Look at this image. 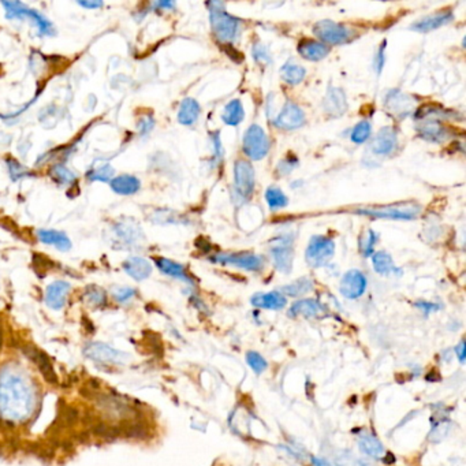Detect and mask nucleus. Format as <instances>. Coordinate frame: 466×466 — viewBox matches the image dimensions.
Listing matches in <instances>:
<instances>
[{
  "label": "nucleus",
  "instance_id": "1",
  "mask_svg": "<svg viewBox=\"0 0 466 466\" xmlns=\"http://www.w3.org/2000/svg\"><path fill=\"white\" fill-rule=\"evenodd\" d=\"M35 409V390L31 380L18 369L6 368L0 373V416L6 421L21 423Z\"/></svg>",
  "mask_w": 466,
  "mask_h": 466
},
{
  "label": "nucleus",
  "instance_id": "2",
  "mask_svg": "<svg viewBox=\"0 0 466 466\" xmlns=\"http://www.w3.org/2000/svg\"><path fill=\"white\" fill-rule=\"evenodd\" d=\"M207 7L210 8V20L216 40L226 45L233 44L241 33V21L228 14L222 1H210Z\"/></svg>",
  "mask_w": 466,
  "mask_h": 466
},
{
  "label": "nucleus",
  "instance_id": "3",
  "mask_svg": "<svg viewBox=\"0 0 466 466\" xmlns=\"http://www.w3.org/2000/svg\"><path fill=\"white\" fill-rule=\"evenodd\" d=\"M359 215L385 220H414L421 212V205L417 203H395L380 207H361L355 211Z\"/></svg>",
  "mask_w": 466,
  "mask_h": 466
},
{
  "label": "nucleus",
  "instance_id": "4",
  "mask_svg": "<svg viewBox=\"0 0 466 466\" xmlns=\"http://www.w3.org/2000/svg\"><path fill=\"white\" fill-rule=\"evenodd\" d=\"M6 10L7 20H31L36 25L40 36H54L55 29L52 22L40 11L28 7L21 1H1Z\"/></svg>",
  "mask_w": 466,
  "mask_h": 466
},
{
  "label": "nucleus",
  "instance_id": "5",
  "mask_svg": "<svg viewBox=\"0 0 466 466\" xmlns=\"http://www.w3.org/2000/svg\"><path fill=\"white\" fill-rule=\"evenodd\" d=\"M234 193L238 204L249 201L256 187V173L248 160H237L234 163Z\"/></svg>",
  "mask_w": 466,
  "mask_h": 466
},
{
  "label": "nucleus",
  "instance_id": "6",
  "mask_svg": "<svg viewBox=\"0 0 466 466\" xmlns=\"http://www.w3.org/2000/svg\"><path fill=\"white\" fill-rule=\"evenodd\" d=\"M270 254L275 268L282 274H290L294 258V237L281 234L270 241Z\"/></svg>",
  "mask_w": 466,
  "mask_h": 466
},
{
  "label": "nucleus",
  "instance_id": "7",
  "mask_svg": "<svg viewBox=\"0 0 466 466\" xmlns=\"http://www.w3.org/2000/svg\"><path fill=\"white\" fill-rule=\"evenodd\" d=\"M210 261L214 264L233 265L245 271L258 272L264 268L265 260L260 254H254L251 251H240V253H224L219 251L210 257Z\"/></svg>",
  "mask_w": 466,
  "mask_h": 466
},
{
  "label": "nucleus",
  "instance_id": "8",
  "mask_svg": "<svg viewBox=\"0 0 466 466\" xmlns=\"http://www.w3.org/2000/svg\"><path fill=\"white\" fill-rule=\"evenodd\" d=\"M313 33L325 45H342L350 42L355 38V32L350 28L331 20L316 22L313 26Z\"/></svg>",
  "mask_w": 466,
  "mask_h": 466
},
{
  "label": "nucleus",
  "instance_id": "9",
  "mask_svg": "<svg viewBox=\"0 0 466 466\" xmlns=\"http://www.w3.org/2000/svg\"><path fill=\"white\" fill-rule=\"evenodd\" d=\"M270 139L264 129L258 125H251L244 134L242 150L251 160H261L270 152Z\"/></svg>",
  "mask_w": 466,
  "mask_h": 466
},
{
  "label": "nucleus",
  "instance_id": "10",
  "mask_svg": "<svg viewBox=\"0 0 466 466\" xmlns=\"http://www.w3.org/2000/svg\"><path fill=\"white\" fill-rule=\"evenodd\" d=\"M335 254V242L327 235H313L305 251V260L309 267L319 268L325 265Z\"/></svg>",
  "mask_w": 466,
  "mask_h": 466
},
{
  "label": "nucleus",
  "instance_id": "11",
  "mask_svg": "<svg viewBox=\"0 0 466 466\" xmlns=\"http://www.w3.org/2000/svg\"><path fill=\"white\" fill-rule=\"evenodd\" d=\"M414 100L412 96L401 92L399 89H393L387 92L385 98V108L386 111L396 119H403L414 111Z\"/></svg>",
  "mask_w": 466,
  "mask_h": 466
},
{
  "label": "nucleus",
  "instance_id": "12",
  "mask_svg": "<svg viewBox=\"0 0 466 466\" xmlns=\"http://www.w3.org/2000/svg\"><path fill=\"white\" fill-rule=\"evenodd\" d=\"M274 126L281 130L291 132L300 129L305 123V112L295 103L286 102L279 114L272 121Z\"/></svg>",
  "mask_w": 466,
  "mask_h": 466
},
{
  "label": "nucleus",
  "instance_id": "13",
  "mask_svg": "<svg viewBox=\"0 0 466 466\" xmlns=\"http://www.w3.org/2000/svg\"><path fill=\"white\" fill-rule=\"evenodd\" d=\"M366 286H368V281L365 275L359 270H350L343 275L339 290L345 298L357 300L365 293Z\"/></svg>",
  "mask_w": 466,
  "mask_h": 466
},
{
  "label": "nucleus",
  "instance_id": "14",
  "mask_svg": "<svg viewBox=\"0 0 466 466\" xmlns=\"http://www.w3.org/2000/svg\"><path fill=\"white\" fill-rule=\"evenodd\" d=\"M454 20V14L451 10H440L435 14H430L423 17L421 20L416 21L414 24L410 25V29L419 33H428L432 31H436L447 24H450Z\"/></svg>",
  "mask_w": 466,
  "mask_h": 466
},
{
  "label": "nucleus",
  "instance_id": "15",
  "mask_svg": "<svg viewBox=\"0 0 466 466\" xmlns=\"http://www.w3.org/2000/svg\"><path fill=\"white\" fill-rule=\"evenodd\" d=\"M396 146H398V133L395 132L394 127L386 126L380 129V132L371 143V150L378 156H387L394 152Z\"/></svg>",
  "mask_w": 466,
  "mask_h": 466
},
{
  "label": "nucleus",
  "instance_id": "16",
  "mask_svg": "<svg viewBox=\"0 0 466 466\" xmlns=\"http://www.w3.org/2000/svg\"><path fill=\"white\" fill-rule=\"evenodd\" d=\"M324 112L329 116H342L348 111V98L342 88H329L324 96Z\"/></svg>",
  "mask_w": 466,
  "mask_h": 466
},
{
  "label": "nucleus",
  "instance_id": "17",
  "mask_svg": "<svg viewBox=\"0 0 466 466\" xmlns=\"http://www.w3.org/2000/svg\"><path fill=\"white\" fill-rule=\"evenodd\" d=\"M420 126H417V133L419 136L428 141V143H442L447 139V129L442 125L439 119L433 118H427L420 121Z\"/></svg>",
  "mask_w": 466,
  "mask_h": 466
},
{
  "label": "nucleus",
  "instance_id": "18",
  "mask_svg": "<svg viewBox=\"0 0 466 466\" xmlns=\"http://www.w3.org/2000/svg\"><path fill=\"white\" fill-rule=\"evenodd\" d=\"M251 305L260 309L281 311L286 306L287 298L281 291L257 293L251 298Z\"/></svg>",
  "mask_w": 466,
  "mask_h": 466
},
{
  "label": "nucleus",
  "instance_id": "19",
  "mask_svg": "<svg viewBox=\"0 0 466 466\" xmlns=\"http://www.w3.org/2000/svg\"><path fill=\"white\" fill-rule=\"evenodd\" d=\"M298 54L311 62H319L324 59L329 54V47L323 44L322 41L312 40V38H304L298 44Z\"/></svg>",
  "mask_w": 466,
  "mask_h": 466
},
{
  "label": "nucleus",
  "instance_id": "20",
  "mask_svg": "<svg viewBox=\"0 0 466 466\" xmlns=\"http://www.w3.org/2000/svg\"><path fill=\"white\" fill-rule=\"evenodd\" d=\"M155 264H156V267H157L164 275H169V277H171V278L180 279L182 282L189 284V285H193V284H194L193 278L190 277V274L187 272V270L185 268V265H182V264L177 263V261H173V260L166 258V257H156V258H155Z\"/></svg>",
  "mask_w": 466,
  "mask_h": 466
},
{
  "label": "nucleus",
  "instance_id": "21",
  "mask_svg": "<svg viewBox=\"0 0 466 466\" xmlns=\"http://www.w3.org/2000/svg\"><path fill=\"white\" fill-rule=\"evenodd\" d=\"M70 291V285L65 281H56L47 287L45 302L51 309L59 311L66 304V295Z\"/></svg>",
  "mask_w": 466,
  "mask_h": 466
},
{
  "label": "nucleus",
  "instance_id": "22",
  "mask_svg": "<svg viewBox=\"0 0 466 466\" xmlns=\"http://www.w3.org/2000/svg\"><path fill=\"white\" fill-rule=\"evenodd\" d=\"M122 267L130 278H133L134 281H139V282L145 281L152 274V264L146 258L139 257V256L127 258L123 263Z\"/></svg>",
  "mask_w": 466,
  "mask_h": 466
},
{
  "label": "nucleus",
  "instance_id": "23",
  "mask_svg": "<svg viewBox=\"0 0 466 466\" xmlns=\"http://www.w3.org/2000/svg\"><path fill=\"white\" fill-rule=\"evenodd\" d=\"M37 237L42 244L52 245L58 251H68L72 249V241L70 238L63 233L58 230H38Z\"/></svg>",
  "mask_w": 466,
  "mask_h": 466
},
{
  "label": "nucleus",
  "instance_id": "24",
  "mask_svg": "<svg viewBox=\"0 0 466 466\" xmlns=\"http://www.w3.org/2000/svg\"><path fill=\"white\" fill-rule=\"evenodd\" d=\"M109 186L116 194L133 196L141 189V182L134 176L125 174V176H119V177L112 178L109 182Z\"/></svg>",
  "mask_w": 466,
  "mask_h": 466
},
{
  "label": "nucleus",
  "instance_id": "25",
  "mask_svg": "<svg viewBox=\"0 0 466 466\" xmlns=\"http://www.w3.org/2000/svg\"><path fill=\"white\" fill-rule=\"evenodd\" d=\"M323 312V306L320 305L319 301L316 300H300L294 302L288 311V316L297 318V316H304V318H316Z\"/></svg>",
  "mask_w": 466,
  "mask_h": 466
},
{
  "label": "nucleus",
  "instance_id": "26",
  "mask_svg": "<svg viewBox=\"0 0 466 466\" xmlns=\"http://www.w3.org/2000/svg\"><path fill=\"white\" fill-rule=\"evenodd\" d=\"M114 234L116 235L118 240H123V245H133L139 242L140 238H143V234L140 231V227L136 226L134 223H126V222H119L114 226L112 228Z\"/></svg>",
  "mask_w": 466,
  "mask_h": 466
},
{
  "label": "nucleus",
  "instance_id": "27",
  "mask_svg": "<svg viewBox=\"0 0 466 466\" xmlns=\"http://www.w3.org/2000/svg\"><path fill=\"white\" fill-rule=\"evenodd\" d=\"M201 114V107L197 103V100L192 98H186L180 103V111H178V122L185 126H192L197 122L199 116Z\"/></svg>",
  "mask_w": 466,
  "mask_h": 466
},
{
  "label": "nucleus",
  "instance_id": "28",
  "mask_svg": "<svg viewBox=\"0 0 466 466\" xmlns=\"http://www.w3.org/2000/svg\"><path fill=\"white\" fill-rule=\"evenodd\" d=\"M359 447L365 456L371 458L380 460L385 457V446L373 435H369V433L361 435L359 437Z\"/></svg>",
  "mask_w": 466,
  "mask_h": 466
},
{
  "label": "nucleus",
  "instance_id": "29",
  "mask_svg": "<svg viewBox=\"0 0 466 466\" xmlns=\"http://www.w3.org/2000/svg\"><path fill=\"white\" fill-rule=\"evenodd\" d=\"M372 265L373 270L380 275H391V274H402L399 268H396L393 257L385 251H375L372 256Z\"/></svg>",
  "mask_w": 466,
  "mask_h": 466
},
{
  "label": "nucleus",
  "instance_id": "30",
  "mask_svg": "<svg viewBox=\"0 0 466 466\" xmlns=\"http://www.w3.org/2000/svg\"><path fill=\"white\" fill-rule=\"evenodd\" d=\"M245 119V109L241 100L234 99L228 102L222 112V121L228 126H238Z\"/></svg>",
  "mask_w": 466,
  "mask_h": 466
},
{
  "label": "nucleus",
  "instance_id": "31",
  "mask_svg": "<svg viewBox=\"0 0 466 466\" xmlns=\"http://www.w3.org/2000/svg\"><path fill=\"white\" fill-rule=\"evenodd\" d=\"M89 356L92 359H100V361H107V362H121L123 361V353L121 352H116L114 349H111L109 346H106V345H93L89 348Z\"/></svg>",
  "mask_w": 466,
  "mask_h": 466
},
{
  "label": "nucleus",
  "instance_id": "32",
  "mask_svg": "<svg viewBox=\"0 0 466 466\" xmlns=\"http://www.w3.org/2000/svg\"><path fill=\"white\" fill-rule=\"evenodd\" d=\"M306 70L293 62H287L281 69V77L288 85H298L305 79Z\"/></svg>",
  "mask_w": 466,
  "mask_h": 466
},
{
  "label": "nucleus",
  "instance_id": "33",
  "mask_svg": "<svg viewBox=\"0 0 466 466\" xmlns=\"http://www.w3.org/2000/svg\"><path fill=\"white\" fill-rule=\"evenodd\" d=\"M265 201H267V205L270 207V210H272V211L284 210V208H286L287 204H288V199H287L286 194L284 193L282 189H279L277 186H270L265 190Z\"/></svg>",
  "mask_w": 466,
  "mask_h": 466
},
{
  "label": "nucleus",
  "instance_id": "34",
  "mask_svg": "<svg viewBox=\"0 0 466 466\" xmlns=\"http://www.w3.org/2000/svg\"><path fill=\"white\" fill-rule=\"evenodd\" d=\"M313 281L309 279V278H300L297 281H294L293 284L290 285H286V286L282 287L281 288V293L286 297H300V295H304L309 291L313 290Z\"/></svg>",
  "mask_w": 466,
  "mask_h": 466
},
{
  "label": "nucleus",
  "instance_id": "35",
  "mask_svg": "<svg viewBox=\"0 0 466 466\" xmlns=\"http://www.w3.org/2000/svg\"><path fill=\"white\" fill-rule=\"evenodd\" d=\"M114 174H115V170L111 164L108 163H103L98 167H92L91 171L86 173V178L92 182H111V180L114 178Z\"/></svg>",
  "mask_w": 466,
  "mask_h": 466
},
{
  "label": "nucleus",
  "instance_id": "36",
  "mask_svg": "<svg viewBox=\"0 0 466 466\" xmlns=\"http://www.w3.org/2000/svg\"><path fill=\"white\" fill-rule=\"evenodd\" d=\"M379 241V235L372 230L368 228L365 234L359 238V251L364 257H371L375 253V245Z\"/></svg>",
  "mask_w": 466,
  "mask_h": 466
},
{
  "label": "nucleus",
  "instance_id": "37",
  "mask_svg": "<svg viewBox=\"0 0 466 466\" xmlns=\"http://www.w3.org/2000/svg\"><path fill=\"white\" fill-rule=\"evenodd\" d=\"M49 176L58 183H62V185H72V182H75V180H77L75 174L70 171L63 163L54 164L51 171H49Z\"/></svg>",
  "mask_w": 466,
  "mask_h": 466
},
{
  "label": "nucleus",
  "instance_id": "38",
  "mask_svg": "<svg viewBox=\"0 0 466 466\" xmlns=\"http://www.w3.org/2000/svg\"><path fill=\"white\" fill-rule=\"evenodd\" d=\"M371 133H372L371 123L368 121H361V122H359L353 127L350 139H352V141L355 143H366L369 140V137H371Z\"/></svg>",
  "mask_w": 466,
  "mask_h": 466
},
{
  "label": "nucleus",
  "instance_id": "39",
  "mask_svg": "<svg viewBox=\"0 0 466 466\" xmlns=\"http://www.w3.org/2000/svg\"><path fill=\"white\" fill-rule=\"evenodd\" d=\"M211 143H212V159H211V167L216 169L222 166L223 159H224V148L220 139V133L215 132L211 134Z\"/></svg>",
  "mask_w": 466,
  "mask_h": 466
},
{
  "label": "nucleus",
  "instance_id": "40",
  "mask_svg": "<svg viewBox=\"0 0 466 466\" xmlns=\"http://www.w3.org/2000/svg\"><path fill=\"white\" fill-rule=\"evenodd\" d=\"M298 164H300V160L294 155L288 153L286 157H284L278 163V167H277L278 177H286V176H288L290 173H293L298 167Z\"/></svg>",
  "mask_w": 466,
  "mask_h": 466
},
{
  "label": "nucleus",
  "instance_id": "41",
  "mask_svg": "<svg viewBox=\"0 0 466 466\" xmlns=\"http://www.w3.org/2000/svg\"><path fill=\"white\" fill-rule=\"evenodd\" d=\"M251 55L254 58V61L261 65V66H267L270 65L272 61H271V55L268 52V48L265 45H263L261 42H256L251 48Z\"/></svg>",
  "mask_w": 466,
  "mask_h": 466
},
{
  "label": "nucleus",
  "instance_id": "42",
  "mask_svg": "<svg viewBox=\"0 0 466 466\" xmlns=\"http://www.w3.org/2000/svg\"><path fill=\"white\" fill-rule=\"evenodd\" d=\"M247 362L249 364V366H251L256 375L263 373L267 369V366H268L267 361L263 359V356H260L256 352H248L247 353Z\"/></svg>",
  "mask_w": 466,
  "mask_h": 466
},
{
  "label": "nucleus",
  "instance_id": "43",
  "mask_svg": "<svg viewBox=\"0 0 466 466\" xmlns=\"http://www.w3.org/2000/svg\"><path fill=\"white\" fill-rule=\"evenodd\" d=\"M7 166H8V171H10V176H11V180H18L24 178V177L32 176L31 171L28 169H25L22 164H20L15 159H8Z\"/></svg>",
  "mask_w": 466,
  "mask_h": 466
},
{
  "label": "nucleus",
  "instance_id": "44",
  "mask_svg": "<svg viewBox=\"0 0 466 466\" xmlns=\"http://www.w3.org/2000/svg\"><path fill=\"white\" fill-rule=\"evenodd\" d=\"M386 48H387V41L383 40L382 44L379 45L378 51H376V55H375V59H373V68H375V72L378 75H380L383 69H385V65H386Z\"/></svg>",
  "mask_w": 466,
  "mask_h": 466
},
{
  "label": "nucleus",
  "instance_id": "45",
  "mask_svg": "<svg viewBox=\"0 0 466 466\" xmlns=\"http://www.w3.org/2000/svg\"><path fill=\"white\" fill-rule=\"evenodd\" d=\"M137 127H139V133L141 137H146L148 134H150V132L153 130L155 127V118L148 114V115H143V118L139 121L137 123Z\"/></svg>",
  "mask_w": 466,
  "mask_h": 466
},
{
  "label": "nucleus",
  "instance_id": "46",
  "mask_svg": "<svg viewBox=\"0 0 466 466\" xmlns=\"http://www.w3.org/2000/svg\"><path fill=\"white\" fill-rule=\"evenodd\" d=\"M134 294H136V291H134L133 288H130V287L118 288V290L114 293L115 298H116L119 302H126V301H129L132 297H134Z\"/></svg>",
  "mask_w": 466,
  "mask_h": 466
},
{
  "label": "nucleus",
  "instance_id": "47",
  "mask_svg": "<svg viewBox=\"0 0 466 466\" xmlns=\"http://www.w3.org/2000/svg\"><path fill=\"white\" fill-rule=\"evenodd\" d=\"M416 306L419 309H421L426 315H430L432 312H436L440 309V305L437 304H433V302H427V301H417L416 302Z\"/></svg>",
  "mask_w": 466,
  "mask_h": 466
},
{
  "label": "nucleus",
  "instance_id": "48",
  "mask_svg": "<svg viewBox=\"0 0 466 466\" xmlns=\"http://www.w3.org/2000/svg\"><path fill=\"white\" fill-rule=\"evenodd\" d=\"M79 6H82V7H85V8H89V10H95V8H102L103 6H104V3L103 1H100V0H78L77 1Z\"/></svg>",
  "mask_w": 466,
  "mask_h": 466
},
{
  "label": "nucleus",
  "instance_id": "49",
  "mask_svg": "<svg viewBox=\"0 0 466 466\" xmlns=\"http://www.w3.org/2000/svg\"><path fill=\"white\" fill-rule=\"evenodd\" d=\"M104 300H106V295H104L103 290H95V291H91L89 301L96 302V304H100V302H104Z\"/></svg>",
  "mask_w": 466,
  "mask_h": 466
},
{
  "label": "nucleus",
  "instance_id": "50",
  "mask_svg": "<svg viewBox=\"0 0 466 466\" xmlns=\"http://www.w3.org/2000/svg\"><path fill=\"white\" fill-rule=\"evenodd\" d=\"M456 355L461 362H465V341H461L456 348Z\"/></svg>",
  "mask_w": 466,
  "mask_h": 466
},
{
  "label": "nucleus",
  "instance_id": "51",
  "mask_svg": "<svg viewBox=\"0 0 466 466\" xmlns=\"http://www.w3.org/2000/svg\"><path fill=\"white\" fill-rule=\"evenodd\" d=\"M153 7L156 8H169V10H173L176 7V3L174 1H156L153 3Z\"/></svg>",
  "mask_w": 466,
  "mask_h": 466
}]
</instances>
